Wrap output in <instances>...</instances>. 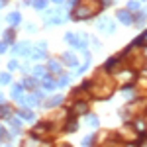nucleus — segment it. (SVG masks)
I'll use <instances>...</instances> for the list:
<instances>
[{"label":"nucleus","instance_id":"f257e3e1","mask_svg":"<svg viewBox=\"0 0 147 147\" xmlns=\"http://www.w3.org/2000/svg\"><path fill=\"white\" fill-rule=\"evenodd\" d=\"M67 41H71L73 43V47H77V49H86V43H88V37L84 34H77V35H73V34H67Z\"/></svg>","mask_w":147,"mask_h":147},{"label":"nucleus","instance_id":"f03ea898","mask_svg":"<svg viewBox=\"0 0 147 147\" xmlns=\"http://www.w3.org/2000/svg\"><path fill=\"white\" fill-rule=\"evenodd\" d=\"M92 14L90 8H86V6H80V8H77V10L73 12V18H77V20H84V18H88Z\"/></svg>","mask_w":147,"mask_h":147},{"label":"nucleus","instance_id":"7ed1b4c3","mask_svg":"<svg viewBox=\"0 0 147 147\" xmlns=\"http://www.w3.org/2000/svg\"><path fill=\"white\" fill-rule=\"evenodd\" d=\"M118 20L125 26H129V24H134V18H131V14L129 10H118Z\"/></svg>","mask_w":147,"mask_h":147},{"label":"nucleus","instance_id":"20e7f679","mask_svg":"<svg viewBox=\"0 0 147 147\" xmlns=\"http://www.w3.org/2000/svg\"><path fill=\"white\" fill-rule=\"evenodd\" d=\"M106 28H108V32H110V34H112L114 30H116V28H114V24L110 22L108 18H102L100 22H98V30H106Z\"/></svg>","mask_w":147,"mask_h":147},{"label":"nucleus","instance_id":"39448f33","mask_svg":"<svg viewBox=\"0 0 147 147\" xmlns=\"http://www.w3.org/2000/svg\"><path fill=\"white\" fill-rule=\"evenodd\" d=\"M14 53H20V55H28V53H30V45H28V43H20V45L14 47Z\"/></svg>","mask_w":147,"mask_h":147},{"label":"nucleus","instance_id":"423d86ee","mask_svg":"<svg viewBox=\"0 0 147 147\" xmlns=\"http://www.w3.org/2000/svg\"><path fill=\"white\" fill-rule=\"evenodd\" d=\"M41 84H43L45 88H55V86H57V82L51 79V77H47V75H45V77H41Z\"/></svg>","mask_w":147,"mask_h":147},{"label":"nucleus","instance_id":"0eeeda50","mask_svg":"<svg viewBox=\"0 0 147 147\" xmlns=\"http://www.w3.org/2000/svg\"><path fill=\"white\" fill-rule=\"evenodd\" d=\"M63 59L67 61L69 67H77V63H79V61H77V57L73 55V53H65V55H63Z\"/></svg>","mask_w":147,"mask_h":147},{"label":"nucleus","instance_id":"6e6552de","mask_svg":"<svg viewBox=\"0 0 147 147\" xmlns=\"http://www.w3.org/2000/svg\"><path fill=\"white\" fill-rule=\"evenodd\" d=\"M12 96H14L16 100L22 98V84H14V86H12Z\"/></svg>","mask_w":147,"mask_h":147},{"label":"nucleus","instance_id":"1a4fd4ad","mask_svg":"<svg viewBox=\"0 0 147 147\" xmlns=\"http://www.w3.org/2000/svg\"><path fill=\"white\" fill-rule=\"evenodd\" d=\"M86 124L90 125V127H98V118H96L94 114H88V116H86Z\"/></svg>","mask_w":147,"mask_h":147},{"label":"nucleus","instance_id":"9d476101","mask_svg":"<svg viewBox=\"0 0 147 147\" xmlns=\"http://www.w3.org/2000/svg\"><path fill=\"white\" fill-rule=\"evenodd\" d=\"M75 110L80 112V114H84L88 110V104H86V102H75Z\"/></svg>","mask_w":147,"mask_h":147},{"label":"nucleus","instance_id":"9b49d317","mask_svg":"<svg viewBox=\"0 0 147 147\" xmlns=\"http://www.w3.org/2000/svg\"><path fill=\"white\" fill-rule=\"evenodd\" d=\"M116 65H118V57H112V59H108V63L104 65V71H112Z\"/></svg>","mask_w":147,"mask_h":147},{"label":"nucleus","instance_id":"f8f14e48","mask_svg":"<svg viewBox=\"0 0 147 147\" xmlns=\"http://www.w3.org/2000/svg\"><path fill=\"white\" fill-rule=\"evenodd\" d=\"M18 22H20V14H18V12H14V14L8 16V24H10V26H16Z\"/></svg>","mask_w":147,"mask_h":147},{"label":"nucleus","instance_id":"ddd939ff","mask_svg":"<svg viewBox=\"0 0 147 147\" xmlns=\"http://www.w3.org/2000/svg\"><path fill=\"white\" fill-rule=\"evenodd\" d=\"M145 18H147V14H143V12H141V14H136V20H134V22H136L137 26L141 28V26L145 24Z\"/></svg>","mask_w":147,"mask_h":147},{"label":"nucleus","instance_id":"4468645a","mask_svg":"<svg viewBox=\"0 0 147 147\" xmlns=\"http://www.w3.org/2000/svg\"><path fill=\"white\" fill-rule=\"evenodd\" d=\"M49 69H51L53 73H59V71H61V63L55 61V59H51V61H49Z\"/></svg>","mask_w":147,"mask_h":147},{"label":"nucleus","instance_id":"2eb2a0df","mask_svg":"<svg viewBox=\"0 0 147 147\" xmlns=\"http://www.w3.org/2000/svg\"><path fill=\"white\" fill-rule=\"evenodd\" d=\"M0 116L2 118H8V116H12V110L8 106H0Z\"/></svg>","mask_w":147,"mask_h":147},{"label":"nucleus","instance_id":"dca6fc26","mask_svg":"<svg viewBox=\"0 0 147 147\" xmlns=\"http://www.w3.org/2000/svg\"><path fill=\"white\" fill-rule=\"evenodd\" d=\"M79 125H77V120H69L67 122V131H75Z\"/></svg>","mask_w":147,"mask_h":147},{"label":"nucleus","instance_id":"f3484780","mask_svg":"<svg viewBox=\"0 0 147 147\" xmlns=\"http://www.w3.org/2000/svg\"><path fill=\"white\" fill-rule=\"evenodd\" d=\"M63 102V96H55V98H51V100L47 102V106H57V104H61Z\"/></svg>","mask_w":147,"mask_h":147},{"label":"nucleus","instance_id":"a211bd4d","mask_svg":"<svg viewBox=\"0 0 147 147\" xmlns=\"http://www.w3.org/2000/svg\"><path fill=\"white\" fill-rule=\"evenodd\" d=\"M10 82V75L8 73H0V84H8Z\"/></svg>","mask_w":147,"mask_h":147},{"label":"nucleus","instance_id":"6ab92c4d","mask_svg":"<svg viewBox=\"0 0 147 147\" xmlns=\"http://www.w3.org/2000/svg\"><path fill=\"white\" fill-rule=\"evenodd\" d=\"M34 6L37 8V10H43V8L47 6V0H35V2H34Z\"/></svg>","mask_w":147,"mask_h":147},{"label":"nucleus","instance_id":"aec40b11","mask_svg":"<svg viewBox=\"0 0 147 147\" xmlns=\"http://www.w3.org/2000/svg\"><path fill=\"white\" fill-rule=\"evenodd\" d=\"M20 116H22L24 120H30V122L34 120V114H32V112H26V110H22V112H20Z\"/></svg>","mask_w":147,"mask_h":147},{"label":"nucleus","instance_id":"412c9836","mask_svg":"<svg viewBox=\"0 0 147 147\" xmlns=\"http://www.w3.org/2000/svg\"><path fill=\"white\" fill-rule=\"evenodd\" d=\"M24 86H28V88H34V86H35V80H34V79H26V80H24Z\"/></svg>","mask_w":147,"mask_h":147},{"label":"nucleus","instance_id":"4be33fe9","mask_svg":"<svg viewBox=\"0 0 147 147\" xmlns=\"http://www.w3.org/2000/svg\"><path fill=\"white\" fill-rule=\"evenodd\" d=\"M92 141H94V137L88 136V137H84V139H82V145H84V147H88V145H92Z\"/></svg>","mask_w":147,"mask_h":147},{"label":"nucleus","instance_id":"5701e85b","mask_svg":"<svg viewBox=\"0 0 147 147\" xmlns=\"http://www.w3.org/2000/svg\"><path fill=\"white\" fill-rule=\"evenodd\" d=\"M127 8H129V10H139V2H136V0H131V2L127 4Z\"/></svg>","mask_w":147,"mask_h":147},{"label":"nucleus","instance_id":"b1692460","mask_svg":"<svg viewBox=\"0 0 147 147\" xmlns=\"http://www.w3.org/2000/svg\"><path fill=\"white\" fill-rule=\"evenodd\" d=\"M69 84V77H61V80H57V86H65Z\"/></svg>","mask_w":147,"mask_h":147},{"label":"nucleus","instance_id":"393cba45","mask_svg":"<svg viewBox=\"0 0 147 147\" xmlns=\"http://www.w3.org/2000/svg\"><path fill=\"white\" fill-rule=\"evenodd\" d=\"M35 75H37V77H45V69L43 67H35Z\"/></svg>","mask_w":147,"mask_h":147},{"label":"nucleus","instance_id":"a878e982","mask_svg":"<svg viewBox=\"0 0 147 147\" xmlns=\"http://www.w3.org/2000/svg\"><path fill=\"white\" fill-rule=\"evenodd\" d=\"M8 69H10V71L18 69V61H10V63H8Z\"/></svg>","mask_w":147,"mask_h":147},{"label":"nucleus","instance_id":"bb28decb","mask_svg":"<svg viewBox=\"0 0 147 147\" xmlns=\"http://www.w3.org/2000/svg\"><path fill=\"white\" fill-rule=\"evenodd\" d=\"M6 41H0V53H4V51H6Z\"/></svg>","mask_w":147,"mask_h":147},{"label":"nucleus","instance_id":"cd10ccee","mask_svg":"<svg viewBox=\"0 0 147 147\" xmlns=\"http://www.w3.org/2000/svg\"><path fill=\"white\" fill-rule=\"evenodd\" d=\"M6 39H8V41H10V39H14V32H12V30H8V34H6Z\"/></svg>","mask_w":147,"mask_h":147},{"label":"nucleus","instance_id":"c85d7f7f","mask_svg":"<svg viewBox=\"0 0 147 147\" xmlns=\"http://www.w3.org/2000/svg\"><path fill=\"white\" fill-rule=\"evenodd\" d=\"M79 4V0H69V6H77Z\"/></svg>","mask_w":147,"mask_h":147},{"label":"nucleus","instance_id":"c756f323","mask_svg":"<svg viewBox=\"0 0 147 147\" xmlns=\"http://www.w3.org/2000/svg\"><path fill=\"white\" fill-rule=\"evenodd\" d=\"M2 6H6V0H0V8H2Z\"/></svg>","mask_w":147,"mask_h":147},{"label":"nucleus","instance_id":"7c9ffc66","mask_svg":"<svg viewBox=\"0 0 147 147\" xmlns=\"http://www.w3.org/2000/svg\"><path fill=\"white\" fill-rule=\"evenodd\" d=\"M141 37H143V41H147V32H145L143 35H141Z\"/></svg>","mask_w":147,"mask_h":147},{"label":"nucleus","instance_id":"2f4dec72","mask_svg":"<svg viewBox=\"0 0 147 147\" xmlns=\"http://www.w3.org/2000/svg\"><path fill=\"white\" fill-rule=\"evenodd\" d=\"M53 2H55V4H61V2H65V0H53Z\"/></svg>","mask_w":147,"mask_h":147},{"label":"nucleus","instance_id":"473e14b6","mask_svg":"<svg viewBox=\"0 0 147 147\" xmlns=\"http://www.w3.org/2000/svg\"><path fill=\"white\" fill-rule=\"evenodd\" d=\"M0 102H2V94H0Z\"/></svg>","mask_w":147,"mask_h":147},{"label":"nucleus","instance_id":"72a5a7b5","mask_svg":"<svg viewBox=\"0 0 147 147\" xmlns=\"http://www.w3.org/2000/svg\"><path fill=\"white\" fill-rule=\"evenodd\" d=\"M145 14H147V10H145Z\"/></svg>","mask_w":147,"mask_h":147}]
</instances>
